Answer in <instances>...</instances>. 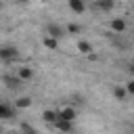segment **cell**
Wrapping results in <instances>:
<instances>
[{"instance_id":"obj_1","label":"cell","mask_w":134,"mask_h":134,"mask_svg":"<svg viewBox=\"0 0 134 134\" xmlns=\"http://www.w3.org/2000/svg\"><path fill=\"white\" fill-rule=\"evenodd\" d=\"M17 57H19V48H17V46H10V44L0 46V61L10 63V61H15Z\"/></svg>"},{"instance_id":"obj_2","label":"cell","mask_w":134,"mask_h":134,"mask_svg":"<svg viewBox=\"0 0 134 134\" xmlns=\"http://www.w3.org/2000/svg\"><path fill=\"white\" fill-rule=\"evenodd\" d=\"M2 82L6 84V88H8V90H19V88L23 86V80H21L19 75H4V77H2Z\"/></svg>"},{"instance_id":"obj_3","label":"cell","mask_w":134,"mask_h":134,"mask_svg":"<svg viewBox=\"0 0 134 134\" xmlns=\"http://www.w3.org/2000/svg\"><path fill=\"white\" fill-rule=\"evenodd\" d=\"M46 34H48V36H52V38H57V40H61L63 36H67L65 27H61V25H57V23H48V27H46Z\"/></svg>"},{"instance_id":"obj_4","label":"cell","mask_w":134,"mask_h":134,"mask_svg":"<svg viewBox=\"0 0 134 134\" xmlns=\"http://www.w3.org/2000/svg\"><path fill=\"white\" fill-rule=\"evenodd\" d=\"M67 6L75 13V15H82L86 10V0H67Z\"/></svg>"},{"instance_id":"obj_5","label":"cell","mask_w":134,"mask_h":134,"mask_svg":"<svg viewBox=\"0 0 134 134\" xmlns=\"http://www.w3.org/2000/svg\"><path fill=\"white\" fill-rule=\"evenodd\" d=\"M15 107L6 105V103H0V119H13L15 117Z\"/></svg>"},{"instance_id":"obj_6","label":"cell","mask_w":134,"mask_h":134,"mask_svg":"<svg viewBox=\"0 0 134 134\" xmlns=\"http://www.w3.org/2000/svg\"><path fill=\"white\" fill-rule=\"evenodd\" d=\"M111 29H113L115 34H124V31H126V21H124L121 17L111 19Z\"/></svg>"},{"instance_id":"obj_7","label":"cell","mask_w":134,"mask_h":134,"mask_svg":"<svg viewBox=\"0 0 134 134\" xmlns=\"http://www.w3.org/2000/svg\"><path fill=\"white\" fill-rule=\"evenodd\" d=\"M17 75L23 80V82H29L31 77H34V69L29 67V65H23V67H19V71H17Z\"/></svg>"},{"instance_id":"obj_8","label":"cell","mask_w":134,"mask_h":134,"mask_svg":"<svg viewBox=\"0 0 134 134\" xmlns=\"http://www.w3.org/2000/svg\"><path fill=\"white\" fill-rule=\"evenodd\" d=\"M75 115H77V111H75L73 107H65V109L59 111V117H61V119H69V121H73Z\"/></svg>"},{"instance_id":"obj_9","label":"cell","mask_w":134,"mask_h":134,"mask_svg":"<svg viewBox=\"0 0 134 134\" xmlns=\"http://www.w3.org/2000/svg\"><path fill=\"white\" fill-rule=\"evenodd\" d=\"M42 119H44L46 124H52V126H54V121L59 119V111H54V109H46V111L42 113Z\"/></svg>"},{"instance_id":"obj_10","label":"cell","mask_w":134,"mask_h":134,"mask_svg":"<svg viewBox=\"0 0 134 134\" xmlns=\"http://www.w3.org/2000/svg\"><path fill=\"white\" fill-rule=\"evenodd\" d=\"M54 128L61 130V132H71V130H73V124H71L69 119H61V117H59V119L54 121Z\"/></svg>"},{"instance_id":"obj_11","label":"cell","mask_w":134,"mask_h":134,"mask_svg":"<svg viewBox=\"0 0 134 134\" xmlns=\"http://www.w3.org/2000/svg\"><path fill=\"white\" fill-rule=\"evenodd\" d=\"M42 44H44V48H48V50H57L59 48V40L57 38H52V36H44V40H42Z\"/></svg>"},{"instance_id":"obj_12","label":"cell","mask_w":134,"mask_h":134,"mask_svg":"<svg viewBox=\"0 0 134 134\" xmlns=\"http://www.w3.org/2000/svg\"><path fill=\"white\" fill-rule=\"evenodd\" d=\"M94 2H96V6H98L100 10H105V13H109V10L115 8V0H94Z\"/></svg>"},{"instance_id":"obj_13","label":"cell","mask_w":134,"mask_h":134,"mask_svg":"<svg viewBox=\"0 0 134 134\" xmlns=\"http://www.w3.org/2000/svg\"><path fill=\"white\" fill-rule=\"evenodd\" d=\"M27 107H31V98L29 96H19L15 100V109H27Z\"/></svg>"},{"instance_id":"obj_14","label":"cell","mask_w":134,"mask_h":134,"mask_svg":"<svg viewBox=\"0 0 134 134\" xmlns=\"http://www.w3.org/2000/svg\"><path fill=\"white\" fill-rule=\"evenodd\" d=\"M113 96H115L117 100H126V96H128L126 86H115V88H113Z\"/></svg>"},{"instance_id":"obj_15","label":"cell","mask_w":134,"mask_h":134,"mask_svg":"<svg viewBox=\"0 0 134 134\" xmlns=\"http://www.w3.org/2000/svg\"><path fill=\"white\" fill-rule=\"evenodd\" d=\"M77 50H80L82 54H90V52H92V44L86 42V40H80V42H77Z\"/></svg>"},{"instance_id":"obj_16","label":"cell","mask_w":134,"mask_h":134,"mask_svg":"<svg viewBox=\"0 0 134 134\" xmlns=\"http://www.w3.org/2000/svg\"><path fill=\"white\" fill-rule=\"evenodd\" d=\"M65 31H67V34H80V31H82V25H77V23H69V25L65 27Z\"/></svg>"},{"instance_id":"obj_17","label":"cell","mask_w":134,"mask_h":134,"mask_svg":"<svg viewBox=\"0 0 134 134\" xmlns=\"http://www.w3.org/2000/svg\"><path fill=\"white\" fill-rule=\"evenodd\" d=\"M126 90H128V94H134V80H130L126 84Z\"/></svg>"},{"instance_id":"obj_18","label":"cell","mask_w":134,"mask_h":134,"mask_svg":"<svg viewBox=\"0 0 134 134\" xmlns=\"http://www.w3.org/2000/svg\"><path fill=\"white\" fill-rule=\"evenodd\" d=\"M21 130H23V132H34V126H29V124H21Z\"/></svg>"},{"instance_id":"obj_19","label":"cell","mask_w":134,"mask_h":134,"mask_svg":"<svg viewBox=\"0 0 134 134\" xmlns=\"http://www.w3.org/2000/svg\"><path fill=\"white\" fill-rule=\"evenodd\" d=\"M128 69H130V73H132V75H134V61H132V63H130V67H128Z\"/></svg>"},{"instance_id":"obj_20","label":"cell","mask_w":134,"mask_h":134,"mask_svg":"<svg viewBox=\"0 0 134 134\" xmlns=\"http://www.w3.org/2000/svg\"><path fill=\"white\" fill-rule=\"evenodd\" d=\"M19 2H29V0H19Z\"/></svg>"},{"instance_id":"obj_21","label":"cell","mask_w":134,"mask_h":134,"mask_svg":"<svg viewBox=\"0 0 134 134\" xmlns=\"http://www.w3.org/2000/svg\"><path fill=\"white\" fill-rule=\"evenodd\" d=\"M0 8H2V2H0Z\"/></svg>"},{"instance_id":"obj_22","label":"cell","mask_w":134,"mask_h":134,"mask_svg":"<svg viewBox=\"0 0 134 134\" xmlns=\"http://www.w3.org/2000/svg\"><path fill=\"white\" fill-rule=\"evenodd\" d=\"M132 10H134V4H132Z\"/></svg>"}]
</instances>
